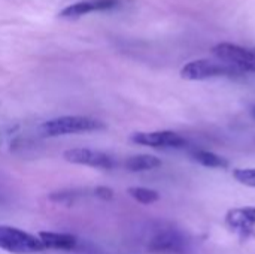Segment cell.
I'll return each mask as SVG.
<instances>
[{"instance_id": "obj_10", "label": "cell", "mask_w": 255, "mask_h": 254, "mask_svg": "<svg viewBox=\"0 0 255 254\" xmlns=\"http://www.w3.org/2000/svg\"><path fill=\"white\" fill-rule=\"evenodd\" d=\"M39 240L45 249L51 250H75L78 246V240L70 234H55V232H40Z\"/></svg>"}, {"instance_id": "obj_13", "label": "cell", "mask_w": 255, "mask_h": 254, "mask_svg": "<svg viewBox=\"0 0 255 254\" xmlns=\"http://www.w3.org/2000/svg\"><path fill=\"white\" fill-rule=\"evenodd\" d=\"M128 195L136 199L139 204H143V205H149V204H154L160 199L158 193L155 190H151V189H146V187H130L128 189Z\"/></svg>"}, {"instance_id": "obj_12", "label": "cell", "mask_w": 255, "mask_h": 254, "mask_svg": "<svg viewBox=\"0 0 255 254\" xmlns=\"http://www.w3.org/2000/svg\"><path fill=\"white\" fill-rule=\"evenodd\" d=\"M191 156H193V159H194L197 163H200L202 166H206V168L224 169V168L229 166V162H227L224 157H221V156H218V154H215V153H211V151L197 150V151H194Z\"/></svg>"}, {"instance_id": "obj_16", "label": "cell", "mask_w": 255, "mask_h": 254, "mask_svg": "<svg viewBox=\"0 0 255 254\" xmlns=\"http://www.w3.org/2000/svg\"><path fill=\"white\" fill-rule=\"evenodd\" d=\"M94 195L102 199V201H112L114 199V190L111 187H105V186H99L94 189Z\"/></svg>"}, {"instance_id": "obj_17", "label": "cell", "mask_w": 255, "mask_h": 254, "mask_svg": "<svg viewBox=\"0 0 255 254\" xmlns=\"http://www.w3.org/2000/svg\"><path fill=\"white\" fill-rule=\"evenodd\" d=\"M251 114H253V117H254V118H255V105H254V106H253V109H251Z\"/></svg>"}, {"instance_id": "obj_2", "label": "cell", "mask_w": 255, "mask_h": 254, "mask_svg": "<svg viewBox=\"0 0 255 254\" xmlns=\"http://www.w3.org/2000/svg\"><path fill=\"white\" fill-rule=\"evenodd\" d=\"M244 75H245L244 72H241L239 69L233 66H229L220 60L215 61V60H208V58L193 60L181 69V76L188 81H203V79L218 78V76L238 78Z\"/></svg>"}, {"instance_id": "obj_6", "label": "cell", "mask_w": 255, "mask_h": 254, "mask_svg": "<svg viewBox=\"0 0 255 254\" xmlns=\"http://www.w3.org/2000/svg\"><path fill=\"white\" fill-rule=\"evenodd\" d=\"M131 141L139 145H146L152 148H182L187 141L176 132L158 130V132H136Z\"/></svg>"}, {"instance_id": "obj_3", "label": "cell", "mask_w": 255, "mask_h": 254, "mask_svg": "<svg viewBox=\"0 0 255 254\" xmlns=\"http://www.w3.org/2000/svg\"><path fill=\"white\" fill-rule=\"evenodd\" d=\"M0 249L13 254H36L45 250L39 238L6 225H0Z\"/></svg>"}, {"instance_id": "obj_14", "label": "cell", "mask_w": 255, "mask_h": 254, "mask_svg": "<svg viewBox=\"0 0 255 254\" xmlns=\"http://www.w3.org/2000/svg\"><path fill=\"white\" fill-rule=\"evenodd\" d=\"M78 199V193L73 192V190H63V192H54L51 193L49 196V201L55 202V204H60V205H66V207H70L76 202Z\"/></svg>"}, {"instance_id": "obj_4", "label": "cell", "mask_w": 255, "mask_h": 254, "mask_svg": "<svg viewBox=\"0 0 255 254\" xmlns=\"http://www.w3.org/2000/svg\"><path fill=\"white\" fill-rule=\"evenodd\" d=\"M217 60L239 69L244 73L255 72V48H245L232 42H221L212 48Z\"/></svg>"}, {"instance_id": "obj_1", "label": "cell", "mask_w": 255, "mask_h": 254, "mask_svg": "<svg viewBox=\"0 0 255 254\" xmlns=\"http://www.w3.org/2000/svg\"><path fill=\"white\" fill-rule=\"evenodd\" d=\"M105 124L100 120L82 115H64L45 121L40 126V130L45 136H63L82 132L103 130Z\"/></svg>"}, {"instance_id": "obj_5", "label": "cell", "mask_w": 255, "mask_h": 254, "mask_svg": "<svg viewBox=\"0 0 255 254\" xmlns=\"http://www.w3.org/2000/svg\"><path fill=\"white\" fill-rule=\"evenodd\" d=\"M63 157L66 162L73 163V165H85L97 169H114L115 168V160L112 156L99 151V150H91V148H70L63 153Z\"/></svg>"}, {"instance_id": "obj_15", "label": "cell", "mask_w": 255, "mask_h": 254, "mask_svg": "<svg viewBox=\"0 0 255 254\" xmlns=\"http://www.w3.org/2000/svg\"><path fill=\"white\" fill-rule=\"evenodd\" d=\"M233 177L238 183L248 186V187H255V168L251 169H236L233 172Z\"/></svg>"}, {"instance_id": "obj_8", "label": "cell", "mask_w": 255, "mask_h": 254, "mask_svg": "<svg viewBox=\"0 0 255 254\" xmlns=\"http://www.w3.org/2000/svg\"><path fill=\"white\" fill-rule=\"evenodd\" d=\"M121 4V0H82L66 6L58 16L64 19H78L91 12H105L115 9Z\"/></svg>"}, {"instance_id": "obj_7", "label": "cell", "mask_w": 255, "mask_h": 254, "mask_svg": "<svg viewBox=\"0 0 255 254\" xmlns=\"http://www.w3.org/2000/svg\"><path fill=\"white\" fill-rule=\"evenodd\" d=\"M187 247L185 237L175 229H166L154 235L148 244V250L157 254H181Z\"/></svg>"}, {"instance_id": "obj_9", "label": "cell", "mask_w": 255, "mask_h": 254, "mask_svg": "<svg viewBox=\"0 0 255 254\" xmlns=\"http://www.w3.org/2000/svg\"><path fill=\"white\" fill-rule=\"evenodd\" d=\"M226 223L230 229L248 235L254 231L255 207L248 208H235L230 210L226 216Z\"/></svg>"}, {"instance_id": "obj_11", "label": "cell", "mask_w": 255, "mask_h": 254, "mask_svg": "<svg viewBox=\"0 0 255 254\" xmlns=\"http://www.w3.org/2000/svg\"><path fill=\"white\" fill-rule=\"evenodd\" d=\"M161 166V160L155 156L149 154H139V156H131L124 162V168L130 172H143V171H151Z\"/></svg>"}]
</instances>
